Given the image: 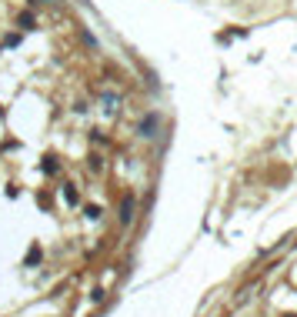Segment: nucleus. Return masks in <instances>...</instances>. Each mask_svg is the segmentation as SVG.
<instances>
[{"label":"nucleus","mask_w":297,"mask_h":317,"mask_svg":"<svg viewBox=\"0 0 297 317\" xmlns=\"http://www.w3.org/2000/svg\"><path fill=\"white\" fill-rule=\"evenodd\" d=\"M160 113L157 111H150V113H144L140 120H137V137H144V140H150V137H157L160 134Z\"/></svg>","instance_id":"1"},{"label":"nucleus","mask_w":297,"mask_h":317,"mask_svg":"<svg viewBox=\"0 0 297 317\" xmlns=\"http://www.w3.org/2000/svg\"><path fill=\"white\" fill-rule=\"evenodd\" d=\"M134 210H137V197H134V194H124V201H120V224L124 227L134 221Z\"/></svg>","instance_id":"2"},{"label":"nucleus","mask_w":297,"mask_h":317,"mask_svg":"<svg viewBox=\"0 0 297 317\" xmlns=\"http://www.w3.org/2000/svg\"><path fill=\"white\" fill-rule=\"evenodd\" d=\"M64 197H67V204H77V201H80L77 190H74V184H64Z\"/></svg>","instance_id":"3"},{"label":"nucleus","mask_w":297,"mask_h":317,"mask_svg":"<svg viewBox=\"0 0 297 317\" xmlns=\"http://www.w3.org/2000/svg\"><path fill=\"white\" fill-rule=\"evenodd\" d=\"M17 23L23 27V30H34V17H30V14H20V17H17Z\"/></svg>","instance_id":"4"},{"label":"nucleus","mask_w":297,"mask_h":317,"mask_svg":"<svg viewBox=\"0 0 297 317\" xmlns=\"http://www.w3.org/2000/svg\"><path fill=\"white\" fill-rule=\"evenodd\" d=\"M44 170H60V164H57V157H44Z\"/></svg>","instance_id":"5"},{"label":"nucleus","mask_w":297,"mask_h":317,"mask_svg":"<svg viewBox=\"0 0 297 317\" xmlns=\"http://www.w3.org/2000/svg\"><path fill=\"white\" fill-rule=\"evenodd\" d=\"M44 3H54V7H60V3H64V0H44Z\"/></svg>","instance_id":"6"},{"label":"nucleus","mask_w":297,"mask_h":317,"mask_svg":"<svg viewBox=\"0 0 297 317\" xmlns=\"http://www.w3.org/2000/svg\"><path fill=\"white\" fill-rule=\"evenodd\" d=\"M284 317H297V314H284Z\"/></svg>","instance_id":"7"}]
</instances>
